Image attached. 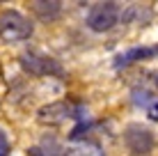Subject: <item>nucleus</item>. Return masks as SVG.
<instances>
[{
  "label": "nucleus",
  "instance_id": "f257e3e1",
  "mask_svg": "<svg viewBox=\"0 0 158 156\" xmlns=\"http://www.w3.org/2000/svg\"><path fill=\"white\" fill-rule=\"evenodd\" d=\"M35 25L28 16H23L16 9H5L0 14V39L14 44V41H25L32 37Z\"/></svg>",
  "mask_w": 158,
  "mask_h": 156
},
{
  "label": "nucleus",
  "instance_id": "f03ea898",
  "mask_svg": "<svg viewBox=\"0 0 158 156\" xmlns=\"http://www.w3.org/2000/svg\"><path fill=\"white\" fill-rule=\"evenodd\" d=\"M119 14L122 9L117 2H96L87 14V25L94 32H108L119 21Z\"/></svg>",
  "mask_w": 158,
  "mask_h": 156
},
{
  "label": "nucleus",
  "instance_id": "7ed1b4c3",
  "mask_svg": "<svg viewBox=\"0 0 158 156\" xmlns=\"http://www.w3.org/2000/svg\"><path fill=\"white\" fill-rule=\"evenodd\" d=\"M124 142L133 156H149L154 149V136L142 124H128L124 131Z\"/></svg>",
  "mask_w": 158,
  "mask_h": 156
},
{
  "label": "nucleus",
  "instance_id": "20e7f679",
  "mask_svg": "<svg viewBox=\"0 0 158 156\" xmlns=\"http://www.w3.org/2000/svg\"><path fill=\"white\" fill-rule=\"evenodd\" d=\"M21 64L25 71L35 74V76H53V74H62V67L53 60L51 55H44L37 51H25L21 55Z\"/></svg>",
  "mask_w": 158,
  "mask_h": 156
},
{
  "label": "nucleus",
  "instance_id": "39448f33",
  "mask_svg": "<svg viewBox=\"0 0 158 156\" xmlns=\"http://www.w3.org/2000/svg\"><path fill=\"white\" fill-rule=\"evenodd\" d=\"M69 112H71V108H69L67 101H53V103L39 108L37 120H39V124H44V126H57L69 117Z\"/></svg>",
  "mask_w": 158,
  "mask_h": 156
},
{
  "label": "nucleus",
  "instance_id": "423d86ee",
  "mask_svg": "<svg viewBox=\"0 0 158 156\" xmlns=\"http://www.w3.org/2000/svg\"><path fill=\"white\" fill-rule=\"evenodd\" d=\"M151 55H158V46H151V48H131V51L117 55L115 69H124V67H128V64H133L138 60H144V57H151Z\"/></svg>",
  "mask_w": 158,
  "mask_h": 156
},
{
  "label": "nucleus",
  "instance_id": "0eeeda50",
  "mask_svg": "<svg viewBox=\"0 0 158 156\" xmlns=\"http://www.w3.org/2000/svg\"><path fill=\"white\" fill-rule=\"evenodd\" d=\"M32 5V12H35L37 16H39L41 21H53L60 16V9H62V2H55V0H35Z\"/></svg>",
  "mask_w": 158,
  "mask_h": 156
},
{
  "label": "nucleus",
  "instance_id": "6e6552de",
  "mask_svg": "<svg viewBox=\"0 0 158 156\" xmlns=\"http://www.w3.org/2000/svg\"><path fill=\"white\" fill-rule=\"evenodd\" d=\"M44 156H69V152H64V147L60 145L53 136L44 138V147H41Z\"/></svg>",
  "mask_w": 158,
  "mask_h": 156
},
{
  "label": "nucleus",
  "instance_id": "1a4fd4ad",
  "mask_svg": "<svg viewBox=\"0 0 158 156\" xmlns=\"http://www.w3.org/2000/svg\"><path fill=\"white\" fill-rule=\"evenodd\" d=\"M69 156H103V152L96 145H89V142H80L76 147L69 149Z\"/></svg>",
  "mask_w": 158,
  "mask_h": 156
},
{
  "label": "nucleus",
  "instance_id": "9d476101",
  "mask_svg": "<svg viewBox=\"0 0 158 156\" xmlns=\"http://www.w3.org/2000/svg\"><path fill=\"white\" fill-rule=\"evenodd\" d=\"M144 110H147V115H149L154 122H158V96H154V99H151V103L147 106Z\"/></svg>",
  "mask_w": 158,
  "mask_h": 156
},
{
  "label": "nucleus",
  "instance_id": "9b49d317",
  "mask_svg": "<svg viewBox=\"0 0 158 156\" xmlns=\"http://www.w3.org/2000/svg\"><path fill=\"white\" fill-rule=\"evenodd\" d=\"M0 156H9V140L2 129H0Z\"/></svg>",
  "mask_w": 158,
  "mask_h": 156
},
{
  "label": "nucleus",
  "instance_id": "f8f14e48",
  "mask_svg": "<svg viewBox=\"0 0 158 156\" xmlns=\"http://www.w3.org/2000/svg\"><path fill=\"white\" fill-rule=\"evenodd\" d=\"M28 156H44V152H41V147H30Z\"/></svg>",
  "mask_w": 158,
  "mask_h": 156
},
{
  "label": "nucleus",
  "instance_id": "ddd939ff",
  "mask_svg": "<svg viewBox=\"0 0 158 156\" xmlns=\"http://www.w3.org/2000/svg\"><path fill=\"white\" fill-rule=\"evenodd\" d=\"M154 83H156V87H158V74H156V76H154Z\"/></svg>",
  "mask_w": 158,
  "mask_h": 156
}]
</instances>
